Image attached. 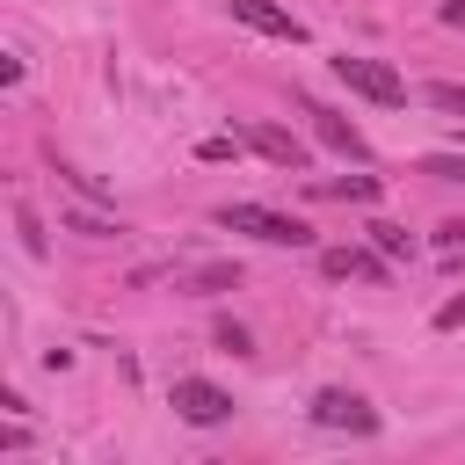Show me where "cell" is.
I'll return each mask as SVG.
<instances>
[{
    "label": "cell",
    "instance_id": "9c48e42d",
    "mask_svg": "<svg viewBox=\"0 0 465 465\" xmlns=\"http://www.w3.org/2000/svg\"><path fill=\"white\" fill-rule=\"evenodd\" d=\"M320 196H349V203H378V174H349V182H320Z\"/></svg>",
    "mask_w": 465,
    "mask_h": 465
},
{
    "label": "cell",
    "instance_id": "ffe728a7",
    "mask_svg": "<svg viewBox=\"0 0 465 465\" xmlns=\"http://www.w3.org/2000/svg\"><path fill=\"white\" fill-rule=\"evenodd\" d=\"M443 22H450V29H465V0H443Z\"/></svg>",
    "mask_w": 465,
    "mask_h": 465
},
{
    "label": "cell",
    "instance_id": "3957f363",
    "mask_svg": "<svg viewBox=\"0 0 465 465\" xmlns=\"http://www.w3.org/2000/svg\"><path fill=\"white\" fill-rule=\"evenodd\" d=\"M174 414L182 421H196V429H218V421H232V392L225 385H211V378H174Z\"/></svg>",
    "mask_w": 465,
    "mask_h": 465
},
{
    "label": "cell",
    "instance_id": "6da1fadb",
    "mask_svg": "<svg viewBox=\"0 0 465 465\" xmlns=\"http://www.w3.org/2000/svg\"><path fill=\"white\" fill-rule=\"evenodd\" d=\"M218 225L225 232H254L269 247H312V225L291 218V211H269V203H218Z\"/></svg>",
    "mask_w": 465,
    "mask_h": 465
},
{
    "label": "cell",
    "instance_id": "4fadbf2b",
    "mask_svg": "<svg viewBox=\"0 0 465 465\" xmlns=\"http://www.w3.org/2000/svg\"><path fill=\"white\" fill-rule=\"evenodd\" d=\"M218 349H232V356H247V349H254V334H247L240 320H218Z\"/></svg>",
    "mask_w": 465,
    "mask_h": 465
},
{
    "label": "cell",
    "instance_id": "277c9868",
    "mask_svg": "<svg viewBox=\"0 0 465 465\" xmlns=\"http://www.w3.org/2000/svg\"><path fill=\"white\" fill-rule=\"evenodd\" d=\"M312 421H320V429H349V436H371V429H378V407H371L363 392H341V385H327V392L312 400Z\"/></svg>",
    "mask_w": 465,
    "mask_h": 465
},
{
    "label": "cell",
    "instance_id": "8992f818",
    "mask_svg": "<svg viewBox=\"0 0 465 465\" xmlns=\"http://www.w3.org/2000/svg\"><path fill=\"white\" fill-rule=\"evenodd\" d=\"M305 116H312V138H320V145H334V153H349V160H371V145H363L356 124H341V116L320 109V102H305Z\"/></svg>",
    "mask_w": 465,
    "mask_h": 465
},
{
    "label": "cell",
    "instance_id": "8fae6325",
    "mask_svg": "<svg viewBox=\"0 0 465 465\" xmlns=\"http://www.w3.org/2000/svg\"><path fill=\"white\" fill-rule=\"evenodd\" d=\"M189 283H196V291H232V283H240V269H232V262H211V269H196Z\"/></svg>",
    "mask_w": 465,
    "mask_h": 465
},
{
    "label": "cell",
    "instance_id": "7c38bea8",
    "mask_svg": "<svg viewBox=\"0 0 465 465\" xmlns=\"http://www.w3.org/2000/svg\"><path fill=\"white\" fill-rule=\"evenodd\" d=\"M15 225H22V247H29V254H44V225H36V211H29V203H15Z\"/></svg>",
    "mask_w": 465,
    "mask_h": 465
},
{
    "label": "cell",
    "instance_id": "5b68a950",
    "mask_svg": "<svg viewBox=\"0 0 465 465\" xmlns=\"http://www.w3.org/2000/svg\"><path fill=\"white\" fill-rule=\"evenodd\" d=\"M232 22H247L262 36H283V44H305V22L291 7H276V0H232Z\"/></svg>",
    "mask_w": 465,
    "mask_h": 465
},
{
    "label": "cell",
    "instance_id": "7a4b0ae2",
    "mask_svg": "<svg viewBox=\"0 0 465 465\" xmlns=\"http://www.w3.org/2000/svg\"><path fill=\"white\" fill-rule=\"evenodd\" d=\"M334 73L349 80V94H363V102H385V109H400L407 102V80L385 65V58H356V51H341L334 58Z\"/></svg>",
    "mask_w": 465,
    "mask_h": 465
},
{
    "label": "cell",
    "instance_id": "2e32d148",
    "mask_svg": "<svg viewBox=\"0 0 465 465\" xmlns=\"http://www.w3.org/2000/svg\"><path fill=\"white\" fill-rule=\"evenodd\" d=\"M429 102H436V109H450V116H465V87H450V80H436V87H429Z\"/></svg>",
    "mask_w": 465,
    "mask_h": 465
},
{
    "label": "cell",
    "instance_id": "5bb4252c",
    "mask_svg": "<svg viewBox=\"0 0 465 465\" xmlns=\"http://www.w3.org/2000/svg\"><path fill=\"white\" fill-rule=\"evenodd\" d=\"M421 174H436V182H465V160H458V153H436V160H421Z\"/></svg>",
    "mask_w": 465,
    "mask_h": 465
},
{
    "label": "cell",
    "instance_id": "d6986e66",
    "mask_svg": "<svg viewBox=\"0 0 465 465\" xmlns=\"http://www.w3.org/2000/svg\"><path fill=\"white\" fill-rule=\"evenodd\" d=\"M436 247H465V225L450 218V225H436Z\"/></svg>",
    "mask_w": 465,
    "mask_h": 465
},
{
    "label": "cell",
    "instance_id": "e0dca14e",
    "mask_svg": "<svg viewBox=\"0 0 465 465\" xmlns=\"http://www.w3.org/2000/svg\"><path fill=\"white\" fill-rule=\"evenodd\" d=\"M232 153H240V138H203V145H196V160H211V167L232 160Z\"/></svg>",
    "mask_w": 465,
    "mask_h": 465
},
{
    "label": "cell",
    "instance_id": "ac0fdd59",
    "mask_svg": "<svg viewBox=\"0 0 465 465\" xmlns=\"http://www.w3.org/2000/svg\"><path fill=\"white\" fill-rule=\"evenodd\" d=\"M436 327H465V291H458V298H443V305H436Z\"/></svg>",
    "mask_w": 465,
    "mask_h": 465
},
{
    "label": "cell",
    "instance_id": "52a82bcc",
    "mask_svg": "<svg viewBox=\"0 0 465 465\" xmlns=\"http://www.w3.org/2000/svg\"><path fill=\"white\" fill-rule=\"evenodd\" d=\"M320 269L327 276H371V283H385L392 269H385V254H363V247H327L320 254Z\"/></svg>",
    "mask_w": 465,
    "mask_h": 465
},
{
    "label": "cell",
    "instance_id": "9a60e30c",
    "mask_svg": "<svg viewBox=\"0 0 465 465\" xmlns=\"http://www.w3.org/2000/svg\"><path fill=\"white\" fill-rule=\"evenodd\" d=\"M371 240H378V254H407V232H400V225H385V218L371 225Z\"/></svg>",
    "mask_w": 465,
    "mask_h": 465
},
{
    "label": "cell",
    "instance_id": "ba28073f",
    "mask_svg": "<svg viewBox=\"0 0 465 465\" xmlns=\"http://www.w3.org/2000/svg\"><path fill=\"white\" fill-rule=\"evenodd\" d=\"M247 145H254L262 160H276V167H305V145H298L291 131H276V124H254V131H247Z\"/></svg>",
    "mask_w": 465,
    "mask_h": 465
},
{
    "label": "cell",
    "instance_id": "30bf717a",
    "mask_svg": "<svg viewBox=\"0 0 465 465\" xmlns=\"http://www.w3.org/2000/svg\"><path fill=\"white\" fill-rule=\"evenodd\" d=\"M65 232H87V240H116L124 225H109V218H94V211H65Z\"/></svg>",
    "mask_w": 465,
    "mask_h": 465
}]
</instances>
